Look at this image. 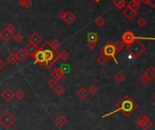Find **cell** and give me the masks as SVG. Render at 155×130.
<instances>
[{"mask_svg": "<svg viewBox=\"0 0 155 130\" xmlns=\"http://www.w3.org/2000/svg\"><path fill=\"white\" fill-rule=\"evenodd\" d=\"M141 39H146V40H155V38H144V36H136L131 31H126L121 36V42L124 44V46H130L132 43L135 40H141Z\"/></svg>", "mask_w": 155, "mask_h": 130, "instance_id": "cell-2", "label": "cell"}, {"mask_svg": "<svg viewBox=\"0 0 155 130\" xmlns=\"http://www.w3.org/2000/svg\"><path fill=\"white\" fill-rule=\"evenodd\" d=\"M76 95L78 96V97L79 98V99L83 100V99H85V98L88 97V96H89V91L87 90L86 88H80L77 91Z\"/></svg>", "mask_w": 155, "mask_h": 130, "instance_id": "cell-15", "label": "cell"}, {"mask_svg": "<svg viewBox=\"0 0 155 130\" xmlns=\"http://www.w3.org/2000/svg\"><path fill=\"white\" fill-rule=\"evenodd\" d=\"M48 85L49 88H54L55 86L58 85V81L56 79H54V78H51V79H49L48 81Z\"/></svg>", "mask_w": 155, "mask_h": 130, "instance_id": "cell-33", "label": "cell"}, {"mask_svg": "<svg viewBox=\"0 0 155 130\" xmlns=\"http://www.w3.org/2000/svg\"><path fill=\"white\" fill-rule=\"evenodd\" d=\"M25 50L27 51V53L28 54V55H31V57H33V55L37 53V51H38V47L31 44V43H28V44L25 47Z\"/></svg>", "mask_w": 155, "mask_h": 130, "instance_id": "cell-13", "label": "cell"}, {"mask_svg": "<svg viewBox=\"0 0 155 130\" xmlns=\"http://www.w3.org/2000/svg\"><path fill=\"white\" fill-rule=\"evenodd\" d=\"M25 96H26V95H25V93H24L21 89H18V90L15 93V96L17 98L18 100H22L23 98L25 97Z\"/></svg>", "mask_w": 155, "mask_h": 130, "instance_id": "cell-30", "label": "cell"}, {"mask_svg": "<svg viewBox=\"0 0 155 130\" xmlns=\"http://www.w3.org/2000/svg\"><path fill=\"white\" fill-rule=\"evenodd\" d=\"M94 22L96 24V26H98L99 27H103L104 25H105V19H104L103 17H101V16L97 17Z\"/></svg>", "mask_w": 155, "mask_h": 130, "instance_id": "cell-28", "label": "cell"}, {"mask_svg": "<svg viewBox=\"0 0 155 130\" xmlns=\"http://www.w3.org/2000/svg\"><path fill=\"white\" fill-rule=\"evenodd\" d=\"M59 58L60 59H62L63 61H66V60H68L70 58V54L68 52L67 50H62L61 52H59Z\"/></svg>", "mask_w": 155, "mask_h": 130, "instance_id": "cell-24", "label": "cell"}, {"mask_svg": "<svg viewBox=\"0 0 155 130\" xmlns=\"http://www.w3.org/2000/svg\"><path fill=\"white\" fill-rule=\"evenodd\" d=\"M114 47H115V49H116V53H119L124 47V44L121 41H117L114 44Z\"/></svg>", "mask_w": 155, "mask_h": 130, "instance_id": "cell-29", "label": "cell"}, {"mask_svg": "<svg viewBox=\"0 0 155 130\" xmlns=\"http://www.w3.org/2000/svg\"><path fill=\"white\" fill-rule=\"evenodd\" d=\"M145 75L147 76L149 80H152V79L155 78V69L153 68L152 66H150L147 69V71L145 72Z\"/></svg>", "mask_w": 155, "mask_h": 130, "instance_id": "cell-21", "label": "cell"}, {"mask_svg": "<svg viewBox=\"0 0 155 130\" xmlns=\"http://www.w3.org/2000/svg\"><path fill=\"white\" fill-rule=\"evenodd\" d=\"M33 58L35 60V63H39L42 66L45 65L46 60H45V55H44V48L40 47L38 49L37 53L33 55Z\"/></svg>", "mask_w": 155, "mask_h": 130, "instance_id": "cell-6", "label": "cell"}, {"mask_svg": "<svg viewBox=\"0 0 155 130\" xmlns=\"http://www.w3.org/2000/svg\"><path fill=\"white\" fill-rule=\"evenodd\" d=\"M101 1V0H93V2L96 3V4H99V3H100Z\"/></svg>", "mask_w": 155, "mask_h": 130, "instance_id": "cell-40", "label": "cell"}, {"mask_svg": "<svg viewBox=\"0 0 155 130\" xmlns=\"http://www.w3.org/2000/svg\"><path fill=\"white\" fill-rule=\"evenodd\" d=\"M60 67H61V69L64 71L65 74L70 72V65H62V66H60Z\"/></svg>", "mask_w": 155, "mask_h": 130, "instance_id": "cell-36", "label": "cell"}, {"mask_svg": "<svg viewBox=\"0 0 155 130\" xmlns=\"http://www.w3.org/2000/svg\"><path fill=\"white\" fill-rule=\"evenodd\" d=\"M123 15H124V16L127 18V19L132 20L133 18H134V16L137 15V11H134L133 9H132V8H130L127 7L125 8V10L123 11Z\"/></svg>", "mask_w": 155, "mask_h": 130, "instance_id": "cell-11", "label": "cell"}, {"mask_svg": "<svg viewBox=\"0 0 155 130\" xmlns=\"http://www.w3.org/2000/svg\"><path fill=\"white\" fill-rule=\"evenodd\" d=\"M87 39H88V41H90V42H97L98 43L99 39H100V36H99V35L95 32H90L87 35Z\"/></svg>", "mask_w": 155, "mask_h": 130, "instance_id": "cell-18", "label": "cell"}, {"mask_svg": "<svg viewBox=\"0 0 155 130\" xmlns=\"http://www.w3.org/2000/svg\"><path fill=\"white\" fill-rule=\"evenodd\" d=\"M28 42L38 47L42 42V38L38 34V33H32L28 38Z\"/></svg>", "mask_w": 155, "mask_h": 130, "instance_id": "cell-8", "label": "cell"}, {"mask_svg": "<svg viewBox=\"0 0 155 130\" xmlns=\"http://www.w3.org/2000/svg\"><path fill=\"white\" fill-rule=\"evenodd\" d=\"M137 24L139 25L141 27H145L146 25H147V20L145 19L144 17H141V18H139V19H138Z\"/></svg>", "mask_w": 155, "mask_h": 130, "instance_id": "cell-32", "label": "cell"}, {"mask_svg": "<svg viewBox=\"0 0 155 130\" xmlns=\"http://www.w3.org/2000/svg\"><path fill=\"white\" fill-rule=\"evenodd\" d=\"M13 39H14V41L15 42H17V43H21L23 40H24V36L21 34V33H17V34H15L14 36H13Z\"/></svg>", "mask_w": 155, "mask_h": 130, "instance_id": "cell-27", "label": "cell"}, {"mask_svg": "<svg viewBox=\"0 0 155 130\" xmlns=\"http://www.w3.org/2000/svg\"><path fill=\"white\" fill-rule=\"evenodd\" d=\"M17 122V117L10 111L7 110L0 116V125L5 129H9L13 127Z\"/></svg>", "mask_w": 155, "mask_h": 130, "instance_id": "cell-1", "label": "cell"}, {"mask_svg": "<svg viewBox=\"0 0 155 130\" xmlns=\"http://www.w3.org/2000/svg\"><path fill=\"white\" fill-rule=\"evenodd\" d=\"M151 7L152 8H155V0H151Z\"/></svg>", "mask_w": 155, "mask_h": 130, "instance_id": "cell-39", "label": "cell"}, {"mask_svg": "<svg viewBox=\"0 0 155 130\" xmlns=\"http://www.w3.org/2000/svg\"><path fill=\"white\" fill-rule=\"evenodd\" d=\"M15 27L12 24H8L7 27H6L1 32H0V38L5 42H8L12 38H13L14 36V31H15Z\"/></svg>", "mask_w": 155, "mask_h": 130, "instance_id": "cell-5", "label": "cell"}, {"mask_svg": "<svg viewBox=\"0 0 155 130\" xmlns=\"http://www.w3.org/2000/svg\"><path fill=\"white\" fill-rule=\"evenodd\" d=\"M112 3L118 9H122L126 5L125 0H113Z\"/></svg>", "mask_w": 155, "mask_h": 130, "instance_id": "cell-22", "label": "cell"}, {"mask_svg": "<svg viewBox=\"0 0 155 130\" xmlns=\"http://www.w3.org/2000/svg\"><path fill=\"white\" fill-rule=\"evenodd\" d=\"M64 92H65V88L62 85H59V84H58L57 86H55L54 88V93L57 96H62L64 94Z\"/></svg>", "mask_w": 155, "mask_h": 130, "instance_id": "cell-19", "label": "cell"}, {"mask_svg": "<svg viewBox=\"0 0 155 130\" xmlns=\"http://www.w3.org/2000/svg\"><path fill=\"white\" fill-rule=\"evenodd\" d=\"M97 61H98V63H100L101 65L104 66L105 64L107 63V61H108V57H105V55L103 54L100 55L99 57H97Z\"/></svg>", "mask_w": 155, "mask_h": 130, "instance_id": "cell-25", "label": "cell"}, {"mask_svg": "<svg viewBox=\"0 0 155 130\" xmlns=\"http://www.w3.org/2000/svg\"><path fill=\"white\" fill-rule=\"evenodd\" d=\"M101 54H103L105 57H107L109 58H112L116 63H118V61L115 58V55H116V49L114 47V44L111 42H108L106 45H105L101 48Z\"/></svg>", "mask_w": 155, "mask_h": 130, "instance_id": "cell-4", "label": "cell"}, {"mask_svg": "<svg viewBox=\"0 0 155 130\" xmlns=\"http://www.w3.org/2000/svg\"><path fill=\"white\" fill-rule=\"evenodd\" d=\"M7 61L10 64H16L17 62L18 61L17 57V54L16 53H11L9 54L8 57H7Z\"/></svg>", "mask_w": 155, "mask_h": 130, "instance_id": "cell-20", "label": "cell"}, {"mask_svg": "<svg viewBox=\"0 0 155 130\" xmlns=\"http://www.w3.org/2000/svg\"><path fill=\"white\" fill-rule=\"evenodd\" d=\"M65 16H66V12H65V11H63V10L59 11V13H58V17L59 18L60 20H64Z\"/></svg>", "mask_w": 155, "mask_h": 130, "instance_id": "cell-35", "label": "cell"}, {"mask_svg": "<svg viewBox=\"0 0 155 130\" xmlns=\"http://www.w3.org/2000/svg\"><path fill=\"white\" fill-rule=\"evenodd\" d=\"M17 59L18 61H20V62H23L25 61L28 57V54L27 53V51L25 50L24 48H20V49H18V50L17 51Z\"/></svg>", "mask_w": 155, "mask_h": 130, "instance_id": "cell-14", "label": "cell"}, {"mask_svg": "<svg viewBox=\"0 0 155 130\" xmlns=\"http://www.w3.org/2000/svg\"><path fill=\"white\" fill-rule=\"evenodd\" d=\"M77 19V16L76 15L73 13L72 11H68L67 13H66V16H65V18H64V20L68 25H72L74 22H75V20Z\"/></svg>", "mask_w": 155, "mask_h": 130, "instance_id": "cell-10", "label": "cell"}, {"mask_svg": "<svg viewBox=\"0 0 155 130\" xmlns=\"http://www.w3.org/2000/svg\"><path fill=\"white\" fill-rule=\"evenodd\" d=\"M54 122H55V124H56V125H57L59 127H64L65 124L67 123V118H66V116H65L63 114H59V115L55 118Z\"/></svg>", "mask_w": 155, "mask_h": 130, "instance_id": "cell-12", "label": "cell"}, {"mask_svg": "<svg viewBox=\"0 0 155 130\" xmlns=\"http://www.w3.org/2000/svg\"><path fill=\"white\" fill-rule=\"evenodd\" d=\"M127 49L134 55V57H139L140 55L146 50V47L139 40H135L131 45L127 47Z\"/></svg>", "mask_w": 155, "mask_h": 130, "instance_id": "cell-3", "label": "cell"}, {"mask_svg": "<svg viewBox=\"0 0 155 130\" xmlns=\"http://www.w3.org/2000/svg\"><path fill=\"white\" fill-rule=\"evenodd\" d=\"M141 0H132L131 2L128 4V8L133 9L134 11H138L141 8Z\"/></svg>", "mask_w": 155, "mask_h": 130, "instance_id": "cell-17", "label": "cell"}, {"mask_svg": "<svg viewBox=\"0 0 155 130\" xmlns=\"http://www.w3.org/2000/svg\"><path fill=\"white\" fill-rule=\"evenodd\" d=\"M5 67H6V63L1 58H0V71H2Z\"/></svg>", "mask_w": 155, "mask_h": 130, "instance_id": "cell-38", "label": "cell"}, {"mask_svg": "<svg viewBox=\"0 0 155 130\" xmlns=\"http://www.w3.org/2000/svg\"><path fill=\"white\" fill-rule=\"evenodd\" d=\"M141 83H143V84H147V83L149 82V78L147 77V76H146V75L142 76V77H141Z\"/></svg>", "mask_w": 155, "mask_h": 130, "instance_id": "cell-37", "label": "cell"}, {"mask_svg": "<svg viewBox=\"0 0 155 130\" xmlns=\"http://www.w3.org/2000/svg\"><path fill=\"white\" fill-rule=\"evenodd\" d=\"M87 47H88L90 49H91V50H94V49L96 48V47H97V42H90V41H88V43H87Z\"/></svg>", "mask_w": 155, "mask_h": 130, "instance_id": "cell-34", "label": "cell"}, {"mask_svg": "<svg viewBox=\"0 0 155 130\" xmlns=\"http://www.w3.org/2000/svg\"><path fill=\"white\" fill-rule=\"evenodd\" d=\"M98 91H99V88H98L96 85L92 84V85L90 86V88H89V93H90L91 95H95Z\"/></svg>", "mask_w": 155, "mask_h": 130, "instance_id": "cell-31", "label": "cell"}, {"mask_svg": "<svg viewBox=\"0 0 155 130\" xmlns=\"http://www.w3.org/2000/svg\"><path fill=\"white\" fill-rule=\"evenodd\" d=\"M18 4H19V5L22 8H28L32 5V0H19Z\"/></svg>", "mask_w": 155, "mask_h": 130, "instance_id": "cell-23", "label": "cell"}, {"mask_svg": "<svg viewBox=\"0 0 155 130\" xmlns=\"http://www.w3.org/2000/svg\"><path fill=\"white\" fill-rule=\"evenodd\" d=\"M1 97L6 102H11L15 97V93L10 88H6L1 94Z\"/></svg>", "mask_w": 155, "mask_h": 130, "instance_id": "cell-7", "label": "cell"}, {"mask_svg": "<svg viewBox=\"0 0 155 130\" xmlns=\"http://www.w3.org/2000/svg\"><path fill=\"white\" fill-rule=\"evenodd\" d=\"M46 44L50 47L52 50H54L56 53L59 52V47H60V42L59 40H53L52 42H46Z\"/></svg>", "mask_w": 155, "mask_h": 130, "instance_id": "cell-16", "label": "cell"}, {"mask_svg": "<svg viewBox=\"0 0 155 130\" xmlns=\"http://www.w3.org/2000/svg\"><path fill=\"white\" fill-rule=\"evenodd\" d=\"M65 76V73H64V71L61 69V67H56V68L52 71V73H51V77H52V78H54V79H56L57 81H59V80H60V79H62L63 78V77Z\"/></svg>", "mask_w": 155, "mask_h": 130, "instance_id": "cell-9", "label": "cell"}, {"mask_svg": "<svg viewBox=\"0 0 155 130\" xmlns=\"http://www.w3.org/2000/svg\"><path fill=\"white\" fill-rule=\"evenodd\" d=\"M114 79L116 80L118 83H121L123 80L125 79V77H124V75L121 72H117L116 75L114 76Z\"/></svg>", "mask_w": 155, "mask_h": 130, "instance_id": "cell-26", "label": "cell"}]
</instances>
